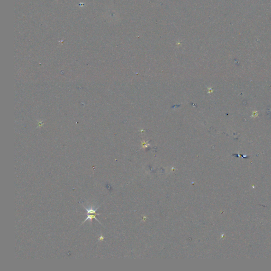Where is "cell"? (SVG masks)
Returning <instances> with one entry per match:
<instances>
[{"mask_svg":"<svg viewBox=\"0 0 271 271\" xmlns=\"http://www.w3.org/2000/svg\"><path fill=\"white\" fill-rule=\"evenodd\" d=\"M83 206L84 208V209H85L86 210L88 214H97V215H100V213H96V211L98 210V209H99L100 206L97 207V208L95 209L93 208L92 207H88V208H87V207L84 206L83 204Z\"/></svg>","mask_w":271,"mask_h":271,"instance_id":"1","label":"cell"}]
</instances>
